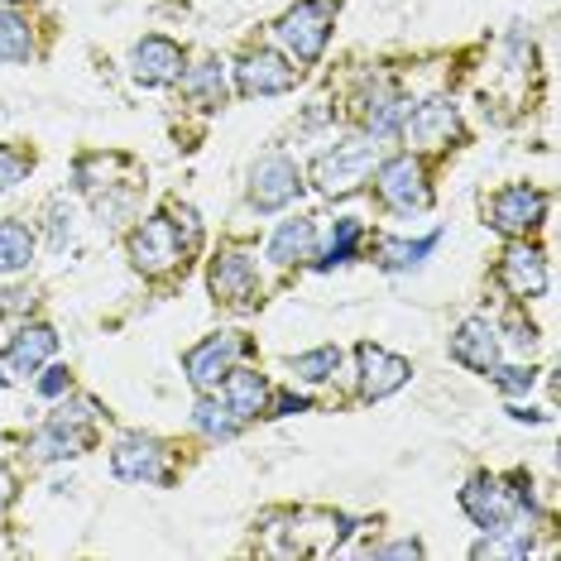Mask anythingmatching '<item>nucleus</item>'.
<instances>
[{
    "label": "nucleus",
    "instance_id": "1",
    "mask_svg": "<svg viewBox=\"0 0 561 561\" xmlns=\"http://www.w3.org/2000/svg\"><path fill=\"white\" fill-rule=\"evenodd\" d=\"M375 159H379V139L375 135H355V139H346V145L331 149V154L317 159V187H322L327 197H346L369 178Z\"/></svg>",
    "mask_w": 561,
    "mask_h": 561
},
{
    "label": "nucleus",
    "instance_id": "2",
    "mask_svg": "<svg viewBox=\"0 0 561 561\" xmlns=\"http://www.w3.org/2000/svg\"><path fill=\"white\" fill-rule=\"evenodd\" d=\"M327 39H331V20H327L322 5H312V0H298V5L278 20V44H284L298 62H317V58H322Z\"/></svg>",
    "mask_w": 561,
    "mask_h": 561
},
{
    "label": "nucleus",
    "instance_id": "3",
    "mask_svg": "<svg viewBox=\"0 0 561 561\" xmlns=\"http://www.w3.org/2000/svg\"><path fill=\"white\" fill-rule=\"evenodd\" d=\"M183 250L187 245H183V236H178V226L169 221V216H154V221H145L130 236V260H135V270H145V274H169V270H178Z\"/></svg>",
    "mask_w": 561,
    "mask_h": 561
},
{
    "label": "nucleus",
    "instance_id": "4",
    "mask_svg": "<svg viewBox=\"0 0 561 561\" xmlns=\"http://www.w3.org/2000/svg\"><path fill=\"white\" fill-rule=\"evenodd\" d=\"M461 508L470 518L480 523L490 538H500V533H514V514H518V500L504 490L500 480H490V476H476L461 490Z\"/></svg>",
    "mask_w": 561,
    "mask_h": 561
},
{
    "label": "nucleus",
    "instance_id": "5",
    "mask_svg": "<svg viewBox=\"0 0 561 561\" xmlns=\"http://www.w3.org/2000/svg\"><path fill=\"white\" fill-rule=\"evenodd\" d=\"M298 187H302V178H298V163H293L288 154H264L250 173V202L260 211L288 207V202L298 197Z\"/></svg>",
    "mask_w": 561,
    "mask_h": 561
},
{
    "label": "nucleus",
    "instance_id": "6",
    "mask_svg": "<svg viewBox=\"0 0 561 561\" xmlns=\"http://www.w3.org/2000/svg\"><path fill=\"white\" fill-rule=\"evenodd\" d=\"M542 216H547V197L538 187H504L490 202V226L504 236H528Z\"/></svg>",
    "mask_w": 561,
    "mask_h": 561
},
{
    "label": "nucleus",
    "instance_id": "7",
    "mask_svg": "<svg viewBox=\"0 0 561 561\" xmlns=\"http://www.w3.org/2000/svg\"><path fill=\"white\" fill-rule=\"evenodd\" d=\"M245 351V341L236 336V331H221V336H207L197 351H187V379H193V389H216L221 385V375L236 365V355Z\"/></svg>",
    "mask_w": 561,
    "mask_h": 561
},
{
    "label": "nucleus",
    "instance_id": "8",
    "mask_svg": "<svg viewBox=\"0 0 561 561\" xmlns=\"http://www.w3.org/2000/svg\"><path fill=\"white\" fill-rule=\"evenodd\" d=\"M111 466H116L121 480H149V484L169 480V451L154 437H125L111 451Z\"/></svg>",
    "mask_w": 561,
    "mask_h": 561
},
{
    "label": "nucleus",
    "instance_id": "9",
    "mask_svg": "<svg viewBox=\"0 0 561 561\" xmlns=\"http://www.w3.org/2000/svg\"><path fill=\"white\" fill-rule=\"evenodd\" d=\"M379 197H385L389 207H399V211H413V207H427V202H432L423 169H417L408 154L389 159L385 169H379Z\"/></svg>",
    "mask_w": 561,
    "mask_h": 561
},
{
    "label": "nucleus",
    "instance_id": "10",
    "mask_svg": "<svg viewBox=\"0 0 561 561\" xmlns=\"http://www.w3.org/2000/svg\"><path fill=\"white\" fill-rule=\"evenodd\" d=\"M254 288H260V274H254L250 254H240V250L216 254V264H211V293L216 298L231 302V308H250Z\"/></svg>",
    "mask_w": 561,
    "mask_h": 561
},
{
    "label": "nucleus",
    "instance_id": "11",
    "mask_svg": "<svg viewBox=\"0 0 561 561\" xmlns=\"http://www.w3.org/2000/svg\"><path fill=\"white\" fill-rule=\"evenodd\" d=\"M130 72L145 87H163V82H173V78H183V48H178L173 39H145V44H135V58H130Z\"/></svg>",
    "mask_w": 561,
    "mask_h": 561
},
{
    "label": "nucleus",
    "instance_id": "12",
    "mask_svg": "<svg viewBox=\"0 0 561 561\" xmlns=\"http://www.w3.org/2000/svg\"><path fill=\"white\" fill-rule=\"evenodd\" d=\"M451 355L470 369H480V375H490L494 365H500V331H494L484 317H470L461 322V331L451 336Z\"/></svg>",
    "mask_w": 561,
    "mask_h": 561
},
{
    "label": "nucleus",
    "instance_id": "13",
    "mask_svg": "<svg viewBox=\"0 0 561 561\" xmlns=\"http://www.w3.org/2000/svg\"><path fill=\"white\" fill-rule=\"evenodd\" d=\"M413 365L399 360V355L379 351V346H360V393L365 399H385V393L403 389Z\"/></svg>",
    "mask_w": 561,
    "mask_h": 561
},
{
    "label": "nucleus",
    "instance_id": "14",
    "mask_svg": "<svg viewBox=\"0 0 561 561\" xmlns=\"http://www.w3.org/2000/svg\"><path fill=\"white\" fill-rule=\"evenodd\" d=\"M500 278L514 298H542L547 293V260L533 245H514L500 264Z\"/></svg>",
    "mask_w": 561,
    "mask_h": 561
},
{
    "label": "nucleus",
    "instance_id": "15",
    "mask_svg": "<svg viewBox=\"0 0 561 561\" xmlns=\"http://www.w3.org/2000/svg\"><path fill=\"white\" fill-rule=\"evenodd\" d=\"M236 78H240V92L245 96H274V92H288V87L298 82V72L278 54H250L236 68Z\"/></svg>",
    "mask_w": 561,
    "mask_h": 561
},
{
    "label": "nucleus",
    "instance_id": "16",
    "mask_svg": "<svg viewBox=\"0 0 561 561\" xmlns=\"http://www.w3.org/2000/svg\"><path fill=\"white\" fill-rule=\"evenodd\" d=\"M456 135H461V116H456L451 101H427V106H417L413 121H408V139L423 149H442V145H451Z\"/></svg>",
    "mask_w": 561,
    "mask_h": 561
},
{
    "label": "nucleus",
    "instance_id": "17",
    "mask_svg": "<svg viewBox=\"0 0 561 561\" xmlns=\"http://www.w3.org/2000/svg\"><path fill=\"white\" fill-rule=\"evenodd\" d=\"M221 399L231 403V413L240 423H250V417H260L264 403H270V385H264V375H254V369H226Z\"/></svg>",
    "mask_w": 561,
    "mask_h": 561
},
{
    "label": "nucleus",
    "instance_id": "18",
    "mask_svg": "<svg viewBox=\"0 0 561 561\" xmlns=\"http://www.w3.org/2000/svg\"><path fill=\"white\" fill-rule=\"evenodd\" d=\"M54 351H58V336H54V331H48V327H24L20 336L10 341V351H5V365L15 369V375H24V379H30L34 369H39V365H44V360H48V355H54Z\"/></svg>",
    "mask_w": 561,
    "mask_h": 561
},
{
    "label": "nucleus",
    "instance_id": "19",
    "mask_svg": "<svg viewBox=\"0 0 561 561\" xmlns=\"http://www.w3.org/2000/svg\"><path fill=\"white\" fill-rule=\"evenodd\" d=\"M312 236H317L312 221H302V216H298V221H284V226L274 231V240H270V260H274V264L302 260V254L312 250Z\"/></svg>",
    "mask_w": 561,
    "mask_h": 561
},
{
    "label": "nucleus",
    "instance_id": "20",
    "mask_svg": "<svg viewBox=\"0 0 561 561\" xmlns=\"http://www.w3.org/2000/svg\"><path fill=\"white\" fill-rule=\"evenodd\" d=\"M34 260V236L20 221H0V274H15Z\"/></svg>",
    "mask_w": 561,
    "mask_h": 561
},
{
    "label": "nucleus",
    "instance_id": "21",
    "mask_svg": "<svg viewBox=\"0 0 561 561\" xmlns=\"http://www.w3.org/2000/svg\"><path fill=\"white\" fill-rule=\"evenodd\" d=\"M193 423L202 427V432H207V437H231V432L240 427V417L231 413V403H226L221 399V393H202V399H197V413H193Z\"/></svg>",
    "mask_w": 561,
    "mask_h": 561
},
{
    "label": "nucleus",
    "instance_id": "22",
    "mask_svg": "<svg viewBox=\"0 0 561 561\" xmlns=\"http://www.w3.org/2000/svg\"><path fill=\"white\" fill-rule=\"evenodd\" d=\"M183 92L193 96V101H202V106H221V96H226V72H221V62L207 58L202 68H193V72L183 78Z\"/></svg>",
    "mask_w": 561,
    "mask_h": 561
},
{
    "label": "nucleus",
    "instance_id": "23",
    "mask_svg": "<svg viewBox=\"0 0 561 561\" xmlns=\"http://www.w3.org/2000/svg\"><path fill=\"white\" fill-rule=\"evenodd\" d=\"M34 39H30V24L10 10H0V58L5 62H30Z\"/></svg>",
    "mask_w": 561,
    "mask_h": 561
},
{
    "label": "nucleus",
    "instance_id": "24",
    "mask_svg": "<svg viewBox=\"0 0 561 561\" xmlns=\"http://www.w3.org/2000/svg\"><path fill=\"white\" fill-rule=\"evenodd\" d=\"M432 245H437V236H427V240H379V264L385 270H413L423 254H432Z\"/></svg>",
    "mask_w": 561,
    "mask_h": 561
},
{
    "label": "nucleus",
    "instance_id": "25",
    "mask_svg": "<svg viewBox=\"0 0 561 561\" xmlns=\"http://www.w3.org/2000/svg\"><path fill=\"white\" fill-rule=\"evenodd\" d=\"M336 365H341V351L322 346V351L298 355V360H293V379H302V385H322V379L336 375Z\"/></svg>",
    "mask_w": 561,
    "mask_h": 561
},
{
    "label": "nucleus",
    "instance_id": "26",
    "mask_svg": "<svg viewBox=\"0 0 561 561\" xmlns=\"http://www.w3.org/2000/svg\"><path fill=\"white\" fill-rule=\"evenodd\" d=\"M24 173H30V154H24V149H5V145H0V193H5V187H15V183H24Z\"/></svg>",
    "mask_w": 561,
    "mask_h": 561
},
{
    "label": "nucleus",
    "instance_id": "27",
    "mask_svg": "<svg viewBox=\"0 0 561 561\" xmlns=\"http://www.w3.org/2000/svg\"><path fill=\"white\" fill-rule=\"evenodd\" d=\"M355 240H360V221H341L336 236H331V245H327V260H322V264H346Z\"/></svg>",
    "mask_w": 561,
    "mask_h": 561
},
{
    "label": "nucleus",
    "instance_id": "28",
    "mask_svg": "<svg viewBox=\"0 0 561 561\" xmlns=\"http://www.w3.org/2000/svg\"><path fill=\"white\" fill-rule=\"evenodd\" d=\"M490 375H494V385H500L504 393H528V389H533V369H518V365H494Z\"/></svg>",
    "mask_w": 561,
    "mask_h": 561
},
{
    "label": "nucleus",
    "instance_id": "29",
    "mask_svg": "<svg viewBox=\"0 0 561 561\" xmlns=\"http://www.w3.org/2000/svg\"><path fill=\"white\" fill-rule=\"evenodd\" d=\"M173 226H178V236H183V245H197L202 240V226H197L193 207H173Z\"/></svg>",
    "mask_w": 561,
    "mask_h": 561
},
{
    "label": "nucleus",
    "instance_id": "30",
    "mask_svg": "<svg viewBox=\"0 0 561 561\" xmlns=\"http://www.w3.org/2000/svg\"><path fill=\"white\" fill-rule=\"evenodd\" d=\"M62 389H68V369H62V365L44 369V379H39V393H44V399H58Z\"/></svg>",
    "mask_w": 561,
    "mask_h": 561
},
{
    "label": "nucleus",
    "instance_id": "31",
    "mask_svg": "<svg viewBox=\"0 0 561 561\" xmlns=\"http://www.w3.org/2000/svg\"><path fill=\"white\" fill-rule=\"evenodd\" d=\"M423 542H393V547H379V557H417Z\"/></svg>",
    "mask_w": 561,
    "mask_h": 561
},
{
    "label": "nucleus",
    "instance_id": "32",
    "mask_svg": "<svg viewBox=\"0 0 561 561\" xmlns=\"http://www.w3.org/2000/svg\"><path fill=\"white\" fill-rule=\"evenodd\" d=\"M302 408H308V399H293V393L278 399V413H302Z\"/></svg>",
    "mask_w": 561,
    "mask_h": 561
},
{
    "label": "nucleus",
    "instance_id": "33",
    "mask_svg": "<svg viewBox=\"0 0 561 561\" xmlns=\"http://www.w3.org/2000/svg\"><path fill=\"white\" fill-rule=\"evenodd\" d=\"M10 494H15V480H10V470H0V508L10 504Z\"/></svg>",
    "mask_w": 561,
    "mask_h": 561
},
{
    "label": "nucleus",
    "instance_id": "34",
    "mask_svg": "<svg viewBox=\"0 0 561 561\" xmlns=\"http://www.w3.org/2000/svg\"><path fill=\"white\" fill-rule=\"evenodd\" d=\"M0 393H5V379H0Z\"/></svg>",
    "mask_w": 561,
    "mask_h": 561
},
{
    "label": "nucleus",
    "instance_id": "35",
    "mask_svg": "<svg viewBox=\"0 0 561 561\" xmlns=\"http://www.w3.org/2000/svg\"><path fill=\"white\" fill-rule=\"evenodd\" d=\"M0 5H10V0H0Z\"/></svg>",
    "mask_w": 561,
    "mask_h": 561
}]
</instances>
